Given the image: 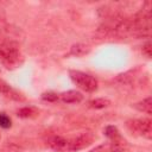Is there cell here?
Segmentation results:
<instances>
[{"label": "cell", "mask_w": 152, "mask_h": 152, "mask_svg": "<svg viewBox=\"0 0 152 152\" xmlns=\"http://www.w3.org/2000/svg\"><path fill=\"white\" fill-rule=\"evenodd\" d=\"M69 76L71 81L84 91L93 93L97 89V80L89 74H86L78 70H70Z\"/></svg>", "instance_id": "7a4b0ae2"}, {"label": "cell", "mask_w": 152, "mask_h": 152, "mask_svg": "<svg viewBox=\"0 0 152 152\" xmlns=\"http://www.w3.org/2000/svg\"><path fill=\"white\" fill-rule=\"evenodd\" d=\"M126 126L129 129V132L134 135H139L145 139L152 138V122L150 119L142 118V119L128 120L126 122Z\"/></svg>", "instance_id": "3957f363"}, {"label": "cell", "mask_w": 152, "mask_h": 152, "mask_svg": "<svg viewBox=\"0 0 152 152\" xmlns=\"http://www.w3.org/2000/svg\"><path fill=\"white\" fill-rule=\"evenodd\" d=\"M94 139L95 137L91 132L81 133L74 138H70V148L71 151H78V150L86 148L94 141Z\"/></svg>", "instance_id": "277c9868"}, {"label": "cell", "mask_w": 152, "mask_h": 152, "mask_svg": "<svg viewBox=\"0 0 152 152\" xmlns=\"http://www.w3.org/2000/svg\"><path fill=\"white\" fill-rule=\"evenodd\" d=\"M103 132H104V135H106L110 141H119V140H122L119 129H118L115 126H113V125L107 126Z\"/></svg>", "instance_id": "30bf717a"}, {"label": "cell", "mask_w": 152, "mask_h": 152, "mask_svg": "<svg viewBox=\"0 0 152 152\" xmlns=\"http://www.w3.org/2000/svg\"><path fill=\"white\" fill-rule=\"evenodd\" d=\"M46 144L57 152H70V138H65L62 135H51L48 138Z\"/></svg>", "instance_id": "5b68a950"}, {"label": "cell", "mask_w": 152, "mask_h": 152, "mask_svg": "<svg viewBox=\"0 0 152 152\" xmlns=\"http://www.w3.org/2000/svg\"><path fill=\"white\" fill-rule=\"evenodd\" d=\"M134 107L142 113L146 114H152V99L148 96L146 99H144L142 101H139L137 103H134Z\"/></svg>", "instance_id": "9c48e42d"}, {"label": "cell", "mask_w": 152, "mask_h": 152, "mask_svg": "<svg viewBox=\"0 0 152 152\" xmlns=\"http://www.w3.org/2000/svg\"><path fill=\"white\" fill-rule=\"evenodd\" d=\"M90 152H125V140L109 141L93 148Z\"/></svg>", "instance_id": "8992f818"}, {"label": "cell", "mask_w": 152, "mask_h": 152, "mask_svg": "<svg viewBox=\"0 0 152 152\" xmlns=\"http://www.w3.org/2000/svg\"><path fill=\"white\" fill-rule=\"evenodd\" d=\"M0 94L5 95L7 97L14 99V100H20V95L14 89H12V87L8 83H6L2 80H0Z\"/></svg>", "instance_id": "ba28073f"}, {"label": "cell", "mask_w": 152, "mask_h": 152, "mask_svg": "<svg viewBox=\"0 0 152 152\" xmlns=\"http://www.w3.org/2000/svg\"><path fill=\"white\" fill-rule=\"evenodd\" d=\"M89 51H90V48L88 45H86V44H75V45H72L70 53L74 55V56L81 57V56H84L86 53H88Z\"/></svg>", "instance_id": "8fae6325"}, {"label": "cell", "mask_w": 152, "mask_h": 152, "mask_svg": "<svg viewBox=\"0 0 152 152\" xmlns=\"http://www.w3.org/2000/svg\"><path fill=\"white\" fill-rule=\"evenodd\" d=\"M12 126V121L11 118L5 114V113H0V127L2 128H10Z\"/></svg>", "instance_id": "9a60e30c"}, {"label": "cell", "mask_w": 152, "mask_h": 152, "mask_svg": "<svg viewBox=\"0 0 152 152\" xmlns=\"http://www.w3.org/2000/svg\"><path fill=\"white\" fill-rule=\"evenodd\" d=\"M59 100L64 103H80L83 100V95L77 90H68L59 94Z\"/></svg>", "instance_id": "52a82bcc"}, {"label": "cell", "mask_w": 152, "mask_h": 152, "mask_svg": "<svg viewBox=\"0 0 152 152\" xmlns=\"http://www.w3.org/2000/svg\"><path fill=\"white\" fill-rule=\"evenodd\" d=\"M42 99H43L44 101H48V102H55V101H58V100H59V94L53 93V91L43 93V94H42Z\"/></svg>", "instance_id": "5bb4252c"}, {"label": "cell", "mask_w": 152, "mask_h": 152, "mask_svg": "<svg viewBox=\"0 0 152 152\" xmlns=\"http://www.w3.org/2000/svg\"><path fill=\"white\" fill-rule=\"evenodd\" d=\"M38 115V110L33 107H24V108H20L18 110V116L20 118H34Z\"/></svg>", "instance_id": "4fadbf2b"}, {"label": "cell", "mask_w": 152, "mask_h": 152, "mask_svg": "<svg viewBox=\"0 0 152 152\" xmlns=\"http://www.w3.org/2000/svg\"><path fill=\"white\" fill-rule=\"evenodd\" d=\"M151 46H152V45H151V42H146L145 45L142 46V53H144L147 58H151V55H152V52H151L152 48H151Z\"/></svg>", "instance_id": "2e32d148"}, {"label": "cell", "mask_w": 152, "mask_h": 152, "mask_svg": "<svg viewBox=\"0 0 152 152\" xmlns=\"http://www.w3.org/2000/svg\"><path fill=\"white\" fill-rule=\"evenodd\" d=\"M89 107L90 108H95V109H101V108H106L110 104V101L108 99H95V100H91L89 101Z\"/></svg>", "instance_id": "7c38bea8"}, {"label": "cell", "mask_w": 152, "mask_h": 152, "mask_svg": "<svg viewBox=\"0 0 152 152\" xmlns=\"http://www.w3.org/2000/svg\"><path fill=\"white\" fill-rule=\"evenodd\" d=\"M0 62L7 69H15L23 63V56L15 42L0 38Z\"/></svg>", "instance_id": "6da1fadb"}]
</instances>
